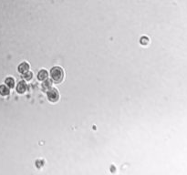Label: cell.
<instances>
[{
	"mask_svg": "<svg viewBox=\"0 0 187 175\" xmlns=\"http://www.w3.org/2000/svg\"><path fill=\"white\" fill-rule=\"evenodd\" d=\"M9 93H10V88L6 84L0 85V95L3 96V97H6V96L9 95Z\"/></svg>",
	"mask_w": 187,
	"mask_h": 175,
	"instance_id": "cell-6",
	"label": "cell"
},
{
	"mask_svg": "<svg viewBox=\"0 0 187 175\" xmlns=\"http://www.w3.org/2000/svg\"><path fill=\"white\" fill-rule=\"evenodd\" d=\"M17 70H18L19 73L24 74L25 72L29 70V64L27 62H22L21 64H19L18 68H17Z\"/></svg>",
	"mask_w": 187,
	"mask_h": 175,
	"instance_id": "cell-4",
	"label": "cell"
},
{
	"mask_svg": "<svg viewBox=\"0 0 187 175\" xmlns=\"http://www.w3.org/2000/svg\"><path fill=\"white\" fill-rule=\"evenodd\" d=\"M27 90V84L25 81H19L17 85V91L18 94H23Z\"/></svg>",
	"mask_w": 187,
	"mask_h": 175,
	"instance_id": "cell-3",
	"label": "cell"
},
{
	"mask_svg": "<svg viewBox=\"0 0 187 175\" xmlns=\"http://www.w3.org/2000/svg\"><path fill=\"white\" fill-rule=\"evenodd\" d=\"M5 84L9 88H13L15 87V79L12 77H7L5 79Z\"/></svg>",
	"mask_w": 187,
	"mask_h": 175,
	"instance_id": "cell-8",
	"label": "cell"
},
{
	"mask_svg": "<svg viewBox=\"0 0 187 175\" xmlns=\"http://www.w3.org/2000/svg\"><path fill=\"white\" fill-rule=\"evenodd\" d=\"M52 88V81L49 80V79H45L43 83H42V89L47 92V90L50 89Z\"/></svg>",
	"mask_w": 187,
	"mask_h": 175,
	"instance_id": "cell-7",
	"label": "cell"
},
{
	"mask_svg": "<svg viewBox=\"0 0 187 175\" xmlns=\"http://www.w3.org/2000/svg\"><path fill=\"white\" fill-rule=\"evenodd\" d=\"M47 99L50 102H52V103L57 102L58 100V98H59V92H58V90L57 88H51L50 89L47 90Z\"/></svg>",
	"mask_w": 187,
	"mask_h": 175,
	"instance_id": "cell-2",
	"label": "cell"
},
{
	"mask_svg": "<svg viewBox=\"0 0 187 175\" xmlns=\"http://www.w3.org/2000/svg\"><path fill=\"white\" fill-rule=\"evenodd\" d=\"M47 77H48V73H47V71L46 69H41L38 73V79L40 80V81H44L45 79H47Z\"/></svg>",
	"mask_w": 187,
	"mask_h": 175,
	"instance_id": "cell-5",
	"label": "cell"
},
{
	"mask_svg": "<svg viewBox=\"0 0 187 175\" xmlns=\"http://www.w3.org/2000/svg\"><path fill=\"white\" fill-rule=\"evenodd\" d=\"M50 77L54 83L59 84L64 79V70L60 67L55 66L50 69Z\"/></svg>",
	"mask_w": 187,
	"mask_h": 175,
	"instance_id": "cell-1",
	"label": "cell"
},
{
	"mask_svg": "<svg viewBox=\"0 0 187 175\" xmlns=\"http://www.w3.org/2000/svg\"><path fill=\"white\" fill-rule=\"evenodd\" d=\"M23 77H24L25 80L29 81V80H31V79H32V78H33V74H32V72H30V71L28 70V71H27V72H25V73L23 74Z\"/></svg>",
	"mask_w": 187,
	"mask_h": 175,
	"instance_id": "cell-9",
	"label": "cell"
}]
</instances>
